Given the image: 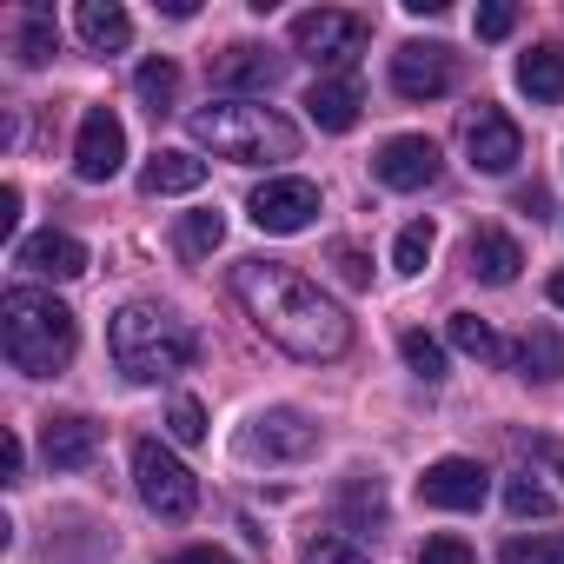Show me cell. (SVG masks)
Returning a JSON list of instances; mask_svg holds the SVG:
<instances>
[{"label":"cell","instance_id":"obj_1","mask_svg":"<svg viewBox=\"0 0 564 564\" xmlns=\"http://www.w3.org/2000/svg\"><path fill=\"white\" fill-rule=\"evenodd\" d=\"M232 293H239V306L252 313V326H259L279 352H293V359H306V366L339 359V352L352 346V319L313 286L306 272L279 265V259H239V265H232Z\"/></svg>","mask_w":564,"mask_h":564},{"label":"cell","instance_id":"obj_2","mask_svg":"<svg viewBox=\"0 0 564 564\" xmlns=\"http://www.w3.org/2000/svg\"><path fill=\"white\" fill-rule=\"evenodd\" d=\"M107 352H113V366H120L133 386H160V379H180V372L199 359V339H193V326H186L180 313L133 300V306L113 313Z\"/></svg>","mask_w":564,"mask_h":564},{"label":"cell","instance_id":"obj_3","mask_svg":"<svg viewBox=\"0 0 564 564\" xmlns=\"http://www.w3.org/2000/svg\"><path fill=\"white\" fill-rule=\"evenodd\" d=\"M186 127L213 160H232V166H272V160L300 153V127L279 107H259V100H213Z\"/></svg>","mask_w":564,"mask_h":564},{"label":"cell","instance_id":"obj_4","mask_svg":"<svg viewBox=\"0 0 564 564\" xmlns=\"http://www.w3.org/2000/svg\"><path fill=\"white\" fill-rule=\"evenodd\" d=\"M0 346H8L14 372L54 379V372H67V359H74V346H80V326H74V313H67L54 293L14 286L8 300H0Z\"/></svg>","mask_w":564,"mask_h":564},{"label":"cell","instance_id":"obj_5","mask_svg":"<svg viewBox=\"0 0 564 564\" xmlns=\"http://www.w3.org/2000/svg\"><path fill=\"white\" fill-rule=\"evenodd\" d=\"M133 485H140V498H147V511H160V518H186V511L199 505V478H193L160 438H140V445H133Z\"/></svg>","mask_w":564,"mask_h":564},{"label":"cell","instance_id":"obj_6","mask_svg":"<svg viewBox=\"0 0 564 564\" xmlns=\"http://www.w3.org/2000/svg\"><path fill=\"white\" fill-rule=\"evenodd\" d=\"M372 21L366 14H346V8H313V14H293V47L306 61H333V67H352V54L366 47Z\"/></svg>","mask_w":564,"mask_h":564},{"label":"cell","instance_id":"obj_7","mask_svg":"<svg viewBox=\"0 0 564 564\" xmlns=\"http://www.w3.org/2000/svg\"><path fill=\"white\" fill-rule=\"evenodd\" d=\"M246 213H252L259 232H279V239H286V232H306L313 213H319V186H313V180H265V186H252Z\"/></svg>","mask_w":564,"mask_h":564},{"label":"cell","instance_id":"obj_8","mask_svg":"<svg viewBox=\"0 0 564 564\" xmlns=\"http://www.w3.org/2000/svg\"><path fill=\"white\" fill-rule=\"evenodd\" d=\"M313 445H319V432H313V419L293 412V405H272V412H259V419L239 432V452H246V458H265V465H279V458H306Z\"/></svg>","mask_w":564,"mask_h":564},{"label":"cell","instance_id":"obj_9","mask_svg":"<svg viewBox=\"0 0 564 564\" xmlns=\"http://www.w3.org/2000/svg\"><path fill=\"white\" fill-rule=\"evenodd\" d=\"M452 80H458V61L438 41H405L392 54V94L399 100H438V94H452Z\"/></svg>","mask_w":564,"mask_h":564},{"label":"cell","instance_id":"obj_10","mask_svg":"<svg viewBox=\"0 0 564 564\" xmlns=\"http://www.w3.org/2000/svg\"><path fill=\"white\" fill-rule=\"evenodd\" d=\"M120 160H127V127H120V113H113V107H87L80 140H74V173H80L87 186H100V180L120 173Z\"/></svg>","mask_w":564,"mask_h":564},{"label":"cell","instance_id":"obj_11","mask_svg":"<svg viewBox=\"0 0 564 564\" xmlns=\"http://www.w3.org/2000/svg\"><path fill=\"white\" fill-rule=\"evenodd\" d=\"M485 491H491V471H485L478 458H438V465H425V478H419V498H425L432 511H478Z\"/></svg>","mask_w":564,"mask_h":564},{"label":"cell","instance_id":"obj_12","mask_svg":"<svg viewBox=\"0 0 564 564\" xmlns=\"http://www.w3.org/2000/svg\"><path fill=\"white\" fill-rule=\"evenodd\" d=\"M279 74H286V61H279L272 47H252V41H232V47L213 54V87L232 94V100L239 94H272Z\"/></svg>","mask_w":564,"mask_h":564},{"label":"cell","instance_id":"obj_13","mask_svg":"<svg viewBox=\"0 0 564 564\" xmlns=\"http://www.w3.org/2000/svg\"><path fill=\"white\" fill-rule=\"evenodd\" d=\"M465 153H471V166H478V173H511V166L524 160V133H518V120H511V113L478 107V113L465 120Z\"/></svg>","mask_w":564,"mask_h":564},{"label":"cell","instance_id":"obj_14","mask_svg":"<svg viewBox=\"0 0 564 564\" xmlns=\"http://www.w3.org/2000/svg\"><path fill=\"white\" fill-rule=\"evenodd\" d=\"M372 173H379L392 193H419V186L438 180V140H425V133H399V140L379 147Z\"/></svg>","mask_w":564,"mask_h":564},{"label":"cell","instance_id":"obj_15","mask_svg":"<svg viewBox=\"0 0 564 564\" xmlns=\"http://www.w3.org/2000/svg\"><path fill=\"white\" fill-rule=\"evenodd\" d=\"M359 107H366V94H359L352 74H326V80L306 87V113H313V127H326V133H352V127H359Z\"/></svg>","mask_w":564,"mask_h":564},{"label":"cell","instance_id":"obj_16","mask_svg":"<svg viewBox=\"0 0 564 564\" xmlns=\"http://www.w3.org/2000/svg\"><path fill=\"white\" fill-rule=\"evenodd\" d=\"M14 259L28 265V272H41V279H80L87 272V246L74 239V232H34V239H21L14 246Z\"/></svg>","mask_w":564,"mask_h":564},{"label":"cell","instance_id":"obj_17","mask_svg":"<svg viewBox=\"0 0 564 564\" xmlns=\"http://www.w3.org/2000/svg\"><path fill=\"white\" fill-rule=\"evenodd\" d=\"M41 452H47V465L74 471V465H87V458L100 452V425H94L87 412H61V419L41 425Z\"/></svg>","mask_w":564,"mask_h":564},{"label":"cell","instance_id":"obj_18","mask_svg":"<svg viewBox=\"0 0 564 564\" xmlns=\"http://www.w3.org/2000/svg\"><path fill=\"white\" fill-rule=\"evenodd\" d=\"M465 265L485 279V286H511V279H518V265H524V252H518V239H511V232H498V226H478V232L465 239Z\"/></svg>","mask_w":564,"mask_h":564},{"label":"cell","instance_id":"obj_19","mask_svg":"<svg viewBox=\"0 0 564 564\" xmlns=\"http://www.w3.org/2000/svg\"><path fill=\"white\" fill-rule=\"evenodd\" d=\"M74 28H80V41H87L94 54H120V47L133 41V14L120 8V0H80V8H74Z\"/></svg>","mask_w":564,"mask_h":564},{"label":"cell","instance_id":"obj_20","mask_svg":"<svg viewBox=\"0 0 564 564\" xmlns=\"http://www.w3.org/2000/svg\"><path fill=\"white\" fill-rule=\"evenodd\" d=\"M140 186H147L153 199H160V193H199V186H206V160H199V153H180V147H160V153L147 160Z\"/></svg>","mask_w":564,"mask_h":564},{"label":"cell","instance_id":"obj_21","mask_svg":"<svg viewBox=\"0 0 564 564\" xmlns=\"http://www.w3.org/2000/svg\"><path fill=\"white\" fill-rule=\"evenodd\" d=\"M518 87H524L538 107H557V100H564V47H531V54H518Z\"/></svg>","mask_w":564,"mask_h":564},{"label":"cell","instance_id":"obj_22","mask_svg":"<svg viewBox=\"0 0 564 564\" xmlns=\"http://www.w3.org/2000/svg\"><path fill=\"white\" fill-rule=\"evenodd\" d=\"M133 94H140V107L160 120V113H173V100H180V67L173 61H147L140 74H133Z\"/></svg>","mask_w":564,"mask_h":564},{"label":"cell","instance_id":"obj_23","mask_svg":"<svg viewBox=\"0 0 564 564\" xmlns=\"http://www.w3.org/2000/svg\"><path fill=\"white\" fill-rule=\"evenodd\" d=\"M518 366H524V379H557L564 372V339L551 326H531L518 339Z\"/></svg>","mask_w":564,"mask_h":564},{"label":"cell","instance_id":"obj_24","mask_svg":"<svg viewBox=\"0 0 564 564\" xmlns=\"http://www.w3.org/2000/svg\"><path fill=\"white\" fill-rule=\"evenodd\" d=\"M14 47H21V67H47V61H54V47H61L54 14H47V8H28V14H21V41H14Z\"/></svg>","mask_w":564,"mask_h":564},{"label":"cell","instance_id":"obj_25","mask_svg":"<svg viewBox=\"0 0 564 564\" xmlns=\"http://www.w3.org/2000/svg\"><path fill=\"white\" fill-rule=\"evenodd\" d=\"M445 339L465 352V359H498L505 346H498V333L478 319V313H452V326H445Z\"/></svg>","mask_w":564,"mask_h":564},{"label":"cell","instance_id":"obj_26","mask_svg":"<svg viewBox=\"0 0 564 564\" xmlns=\"http://www.w3.org/2000/svg\"><path fill=\"white\" fill-rule=\"evenodd\" d=\"M498 564H564V531H531V538H505Z\"/></svg>","mask_w":564,"mask_h":564},{"label":"cell","instance_id":"obj_27","mask_svg":"<svg viewBox=\"0 0 564 564\" xmlns=\"http://www.w3.org/2000/svg\"><path fill=\"white\" fill-rule=\"evenodd\" d=\"M399 352H405V366H412L425 386H438V379H445V346H438L432 333H399Z\"/></svg>","mask_w":564,"mask_h":564},{"label":"cell","instance_id":"obj_28","mask_svg":"<svg viewBox=\"0 0 564 564\" xmlns=\"http://www.w3.org/2000/svg\"><path fill=\"white\" fill-rule=\"evenodd\" d=\"M551 505H557V498H551V491H544L531 471L505 478V511H511V518H551Z\"/></svg>","mask_w":564,"mask_h":564},{"label":"cell","instance_id":"obj_29","mask_svg":"<svg viewBox=\"0 0 564 564\" xmlns=\"http://www.w3.org/2000/svg\"><path fill=\"white\" fill-rule=\"evenodd\" d=\"M432 239H438V232H432V219H412V226L399 232V246H392V265H399V272H425Z\"/></svg>","mask_w":564,"mask_h":564},{"label":"cell","instance_id":"obj_30","mask_svg":"<svg viewBox=\"0 0 564 564\" xmlns=\"http://www.w3.org/2000/svg\"><path fill=\"white\" fill-rule=\"evenodd\" d=\"M219 239H226V219H219V213H186V219H180V246H186L193 259L213 252Z\"/></svg>","mask_w":564,"mask_h":564},{"label":"cell","instance_id":"obj_31","mask_svg":"<svg viewBox=\"0 0 564 564\" xmlns=\"http://www.w3.org/2000/svg\"><path fill=\"white\" fill-rule=\"evenodd\" d=\"M166 432H173L180 445H199V438H206V412H199V399H173V405H166Z\"/></svg>","mask_w":564,"mask_h":564},{"label":"cell","instance_id":"obj_32","mask_svg":"<svg viewBox=\"0 0 564 564\" xmlns=\"http://www.w3.org/2000/svg\"><path fill=\"white\" fill-rule=\"evenodd\" d=\"M419 564H478V557H471V544H465V538H425Z\"/></svg>","mask_w":564,"mask_h":564},{"label":"cell","instance_id":"obj_33","mask_svg":"<svg viewBox=\"0 0 564 564\" xmlns=\"http://www.w3.org/2000/svg\"><path fill=\"white\" fill-rule=\"evenodd\" d=\"M518 28V8H505V0H491V8H478V41H505Z\"/></svg>","mask_w":564,"mask_h":564},{"label":"cell","instance_id":"obj_34","mask_svg":"<svg viewBox=\"0 0 564 564\" xmlns=\"http://www.w3.org/2000/svg\"><path fill=\"white\" fill-rule=\"evenodd\" d=\"M306 564H366V551H352V544L326 538V544H313V551H306Z\"/></svg>","mask_w":564,"mask_h":564},{"label":"cell","instance_id":"obj_35","mask_svg":"<svg viewBox=\"0 0 564 564\" xmlns=\"http://www.w3.org/2000/svg\"><path fill=\"white\" fill-rule=\"evenodd\" d=\"M333 265H339L346 286H366V259H359V246H333Z\"/></svg>","mask_w":564,"mask_h":564},{"label":"cell","instance_id":"obj_36","mask_svg":"<svg viewBox=\"0 0 564 564\" xmlns=\"http://www.w3.org/2000/svg\"><path fill=\"white\" fill-rule=\"evenodd\" d=\"M21 226V186H0V239H14Z\"/></svg>","mask_w":564,"mask_h":564},{"label":"cell","instance_id":"obj_37","mask_svg":"<svg viewBox=\"0 0 564 564\" xmlns=\"http://www.w3.org/2000/svg\"><path fill=\"white\" fill-rule=\"evenodd\" d=\"M173 564H232V557H226V551H213V544H193V551H180Z\"/></svg>","mask_w":564,"mask_h":564},{"label":"cell","instance_id":"obj_38","mask_svg":"<svg viewBox=\"0 0 564 564\" xmlns=\"http://www.w3.org/2000/svg\"><path fill=\"white\" fill-rule=\"evenodd\" d=\"M0 465H8V478H21V465H28V452H21L14 432H8V445H0Z\"/></svg>","mask_w":564,"mask_h":564},{"label":"cell","instance_id":"obj_39","mask_svg":"<svg viewBox=\"0 0 564 564\" xmlns=\"http://www.w3.org/2000/svg\"><path fill=\"white\" fill-rule=\"evenodd\" d=\"M551 306H557V313H564V265H557V272H551Z\"/></svg>","mask_w":564,"mask_h":564},{"label":"cell","instance_id":"obj_40","mask_svg":"<svg viewBox=\"0 0 564 564\" xmlns=\"http://www.w3.org/2000/svg\"><path fill=\"white\" fill-rule=\"evenodd\" d=\"M538 458H551V465L564 471V445H538Z\"/></svg>","mask_w":564,"mask_h":564}]
</instances>
